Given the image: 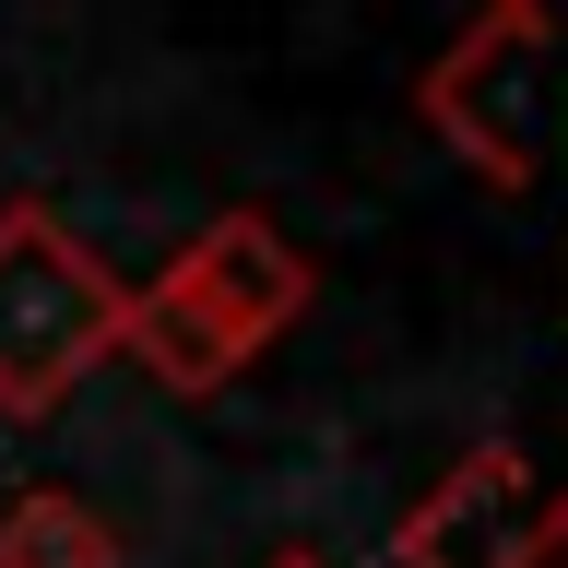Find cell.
Segmentation results:
<instances>
[{
    "label": "cell",
    "mask_w": 568,
    "mask_h": 568,
    "mask_svg": "<svg viewBox=\"0 0 568 568\" xmlns=\"http://www.w3.org/2000/svg\"><path fill=\"white\" fill-rule=\"evenodd\" d=\"M154 284H178V296H190V308H202L237 355H261L284 320H308V296H320L308 248H284V225H273V213H213V225L178 248Z\"/></svg>",
    "instance_id": "obj_4"
},
{
    "label": "cell",
    "mask_w": 568,
    "mask_h": 568,
    "mask_svg": "<svg viewBox=\"0 0 568 568\" xmlns=\"http://www.w3.org/2000/svg\"><path fill=\"white\" fill-rule=\"evenodd\" d=\"M532 568H568V497H545V521H532Z\"/></svg>",
    "instance_id": "obj_6"
},
{
    "label": "cell",
    "mask_w": 568,
    "mask_h": 568,
    "mask_svg": "<svg viewBox=\"0 0 568 568\" xmlns=\"http://www.w3.org/2000/svg\"><path fill=\"white\" fill-rule=\"evenodd\" d=\"M545 48H557V12H545V0H497V12H474V24L415 71V119L450 142L486 190H532V166H545V154H532V71H545Z\"/></svg>",
    "instance_id": "obj_2"
},
{
    "label": "cell",
    "mask_w": 568,
    "mask_h": 568,
    "mask_svg": "<svg viewBox=\"0 0 568 568\" xmlns=\"http://www.w3.org/2000/svg\"><path fill=\"white\" fill-rule=\"evenodd\" d=\"M119 296L131 284L48 202H0V415L12 426H48L119 355Z\"/></svg>",
    "instance_id": "obj_1"
},
{
    "label": "cell",
    "mask_w": 568,
    "mask_h": 568,
    "mask_svg": "<svg viewBox=\"0 0 568 568\" xmlns=\"http://www.w3.org/2000/svg\"><path fill=\"white\" fill-rule=\"evenodd\" d=\"M0 568H119V532H106L83 497L36 486V497L0 509Z\"/></svg>",
    "instance_id": "obj_5"
},
{
    "label": "cell",
    "mask_w": 568,
    "mask_h": 568,
    "mask_svg": "<svg viewBox=\"0 0 568 568\" xmlns=\"http://www.w3.org/2000/svg\"><path fill=\"white\" fill-rule=\"evenodd\" d=\"M532 521H545L532 450L521 438H474V450L403 509V568H532Z\"/></svg>",
    "instance_id": "obj_3"
},
{
    "label": "cell",
    "mask_w": 568,
    "mask_h": 568,
    "mask_svg": "<svg viewBox=\"0 0 568 568\" xmlns=\"http://www.w3.org/2000/svg\"><path fill=\"white\" fill-rule=\"evenodd\" d=\"M273 568H332V557H273Z\"/></svg>",
    "instance_id": "obj_7"
}]
</instances>
